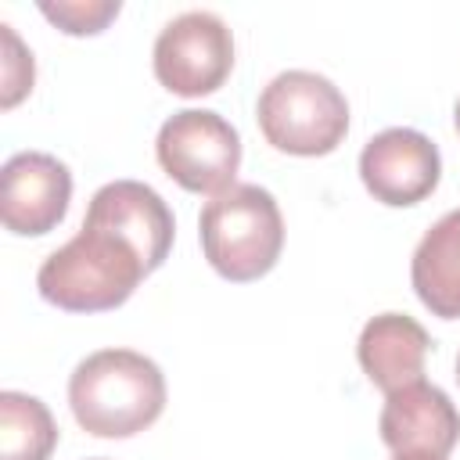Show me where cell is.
<instances>
[{
    "label": "cell",
    "instance_id": "obj_12",
    "mask_svg": "<svg viewBox=\"0 0 460 460\" xmlns=\"http://www.w3.org/2000/svg\"><path fill=\"white\" fill-rule=\"evenodd\" d=\"M410 280L424 309L442 320H460V208L446 212L417 241Z\"/></svg>",
    "mask_w": 460,
    "mask_h": 460
},
{
    "label": "cell",
    "instance_id": "obj_5",
    "mask_svg": "<svg viewBox=\"0 0 460 460\" xmlns=\"http://www.w3.org/2000/svg\"><path fill=\"white\" fill-rule=\"evenodd\" d=\"M155 158L183 190L219 194L234 187L241 169V137L219 111L183 108L162 122Z\"/></svg>",
    "mask_w": 460,
    "mask_h": 460
},
{
    "label": "cell",
    "instance_id": "obj_11",
    "mask_svg": "<svg viewBox=\"0 0 460 460\" xmlns=\"http://www.w3.org/2000/svg\"><path fill=\"white\" fill-rule=\"evenodd\" d=\"M431 352L428 331L406 316V313H381L363 323L359 341H356V359L370 385H377L385 395L420 381L424 359Z\"/></svg>",
    "mask_w": 460,
    "mask_h": 460
},
{
    "label": "cell",
    "instance_id": "obj_8",
    "mask_svg": "<svg viewBox=\"0 0 460 460\" xmlns=\"http://www.w3.org/2000/svg\"><path fill=\"white\" fill-rule=\"evenodd\" d=\"M442 176L438 147L420 133L406 126L381 129L370 137L359 151V180L374 194V201L406 208L424 201Z\"/></svg>",
    "mask_w": 460,
    "mask_h": 460
},
{
    "label": "cell",
    "instance_id": "obj_10",
    "mask_svg": "<svg viewBox=\"0 0 460 460\" xmlns=\"http://www.w3.org/2000/svg\"><path fill=\"white\" fill-rule=\"evenodd\" d=\"M86 223L108 226L122 234L147 262V270H158L172 248V212L162 201V194L140 180H111L104 183L86 208Z\"/></svg>",
    "mask_w": 460,
    "mask_h": 460
},
{
    "label": "cell",
    "instance_id": "obj_2",
    "mask_svg": "<svg viewBox=\"0 0 460 460\" xmlns=\"http://www.w3.org/2000/svg\"><path fill=\"white\" fill-rule=\"evenodd\" d=\"M147 273L144 255L122 234L83 219L79 234L43 259L36 288L65 313H104L122 305Z\"/></svg>",
    "mask_w": 460,
    "mask_h": 460
},
{
    "label": "cell",
    "instance_id": "obj_7",
    "mask_svg": "<svg viewBox=\"0 0 460 460\" xmlns=\"http://www.w3.org/2000/svg\"><path fill=\"white\" fill-rule=\"evenodd\" d=\"M377 431L395 460H446L460 442V410L420 377L385 395Z\"/></svg>",
    "mask_w": 460,
    "mask_h": 460
},
{
    "label": "cell",
    "instance_id": "obj_17",
    "mask_svg": "<svg viewBox=\"0 0 460 460\" xmlns=\"http://www.w3.org/2000/svg\"><path fill=\"white\" fill-rule=\"evenodd\" d=\"M456 381H460V356H456Z\"/></svg>",
    "mask_w": 460,
    "mask_h": 460
},
{
    "label": "cell",
    "instance_id": "obj_13",
    "mask_svg": "<svg viewBox=\"0 0 460 460\" xmlns=\"http://www.w3.org/2000/svg\"><path fill=\"white\" fill-rule=\"evenodd\" d=\"M58 424L36 395L0 392V460H50Z\"/></svg>",
    "mask_w": 460,
    "mask_h": 460
},
{
    "label": "cell",
    "instance_id": "obj_1",
    "mask_svg": "<svg viewBox=\"0 0 460 460\" xmlns=\"http://www.w3.org/2000/svg\"><path fill=\"white\" fill-rule=\"evenodd\" d=\"M68 406L83 431L97 438H129L162 417L165 377L144 352L101 349L75 363L68 377Z\"/></svg>",
    "mask_w": 460,
    "mask_h": 460
},
{
    "label": "cell",
    "instance_id": "obj_16",
    "mask_svg": "<svg viewBox=\"0 0 460 460\" xmlns=\"http://www.w3.org/2000/svg\"><path fill=\"white\" fill-rule=\"evenodd\" d=\"M453 122H456V133H460V101H456V111H453Z\"/></svg>",
    "mask_w": 460,
    "mask_h": 460
},
{
    "label": "cell",
    "instance_id": "obj_18",
    "mask_svg": "<svg viewBox=\"0 0 460 460\" xmlns=\"http://www.w3.org/2000/svg\"><path fill=\"white\" fill-rule=\"evenodd\" d=\"M97 460H104V456H97Z\"/></svg>",
    "mask_w": 460,
    "mask_h": 460
},
{
    "label": "cell",
    "instance_id": "obj_9",
    "mask_svg": "<svg viewBox=\"0 0 460 460\" xmlns=\"http://www.w3.org/2000/svg\"><path fill=\"white\" fill-rule=\"evenodd\" d=\"M72 201V172L47 151H18L0 169V219L18 237L50 234Z\"/></svg>",
    "mask_w": 460,
    "mask_h": 460
},
{
    "label": "cell",
    "instance_id": "obj_6",
    "mask_svg": "<svg viewBox=\"0 0 460 460\" xmlns=\"http://www.w3.org/2000/svg\"><path fill=\"white\" fill-rule=\"evenodd\" d=\"M155 79L176 97L216 93L234 68V36L212 11H183L155 40Z\"/></svg>",
    "mask_w": 460,
    "mask_h": 460
},
{
    "label": "cell",
    "instance_id": "obj_3",
    "mask_svg": "<svg viewBox=\"0 0 460 460\" xmlns=\"http://www.w3.org/2000/svg\"><path fill=\"white\" fill-rule=\"evenodd\" d=\"M198 237L208 266L219 277L248 284L277 266L284 248V216L266 187L234 183L205 201Z\"/></svg>",
    "mask_w": 460,
    "mask_h": 460
},
{
    "label": "cell",
    "instance_id": "obj_15",
    "mask_svg": "<svg viewBox=\"0 0 460 460\" xmlns=\"http://www.w3.org/2000/svg\"><path fill=\"white\" fill-rule=\"evenodd\" d=\"M0 36H4V97L0 104L4 108H14L29 90H32V54L22 47V40L14 36L11 25H0Z\"/></svg>",
    "mask_w": 460,
    "mask_h": 460
},
{
    "label": "cell",
    "instance_id": "obj_4",
    "mask_svg": "<svg viewBox=\"0 0 460 460\" xmlns=\"http://www.w3.org/2000/svg\"><path fill=\"white\" fill-rule=\"evenodd\" d=\"M262 137L284 155H331L349 133V101L320 72L288 68L273 75L255 104Z\"/></svg>",
    "mask_w": 460,
    "mask_h": 460
},
{
    "label": "cell",
    "instance_id": "obj_14",
    "mask_svg": "<svg viewBox=\"0 0 460 460\" xmlns=\"http://www.w3.org/2000/svg\"><path fill=\"white\" fill-rule=\"evenodd\" d=\"M43 18L54 22L68 36H93L101 32L111 18H119L122 4L119 0H43L40 4Z\"/></svg>",
    "mask_w": 460,
    "mask_h": 460
}]
</instances>
